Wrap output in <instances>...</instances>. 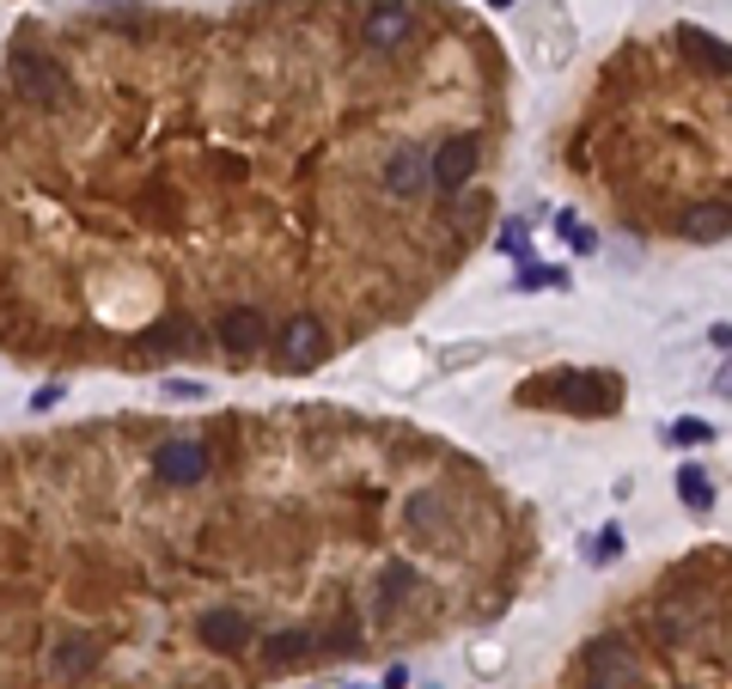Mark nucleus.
I'll list each match as a JSON object with an SVG mask.
<instances>
[{
	"instance_id": "nucleus-1",
	"label": "nucleus",
	"mask_w": 732,
	"mask_h": 689,
	"mask_svg": "<svg viewBox=\"0 0 732 689\" xmlns=\"http://www.w3.org/2000/svg\"><path fill=\"white\" fill-rule=\"evenodd\" d=\"M519 397L525 403H561V409H574V415H617L623 391H617V379H605V372H549V379H531Z\"/></svg>"
},
{
	"instance_id": "nucleus-2",
	"label": "nucleus",
	"mask_w": 732,
	"mask_h": 689,
	"mask_svg": "<svg viewBox=\"0 0 732 689\" xmlns=\"http://www.w3.org/2000/svg\"><path fill=\"white\" fill-rule=\"evenodd\" d=\"M13 86L32 98L37 110H62L67 98H74V79H67V67L49 62V56H37V49H18V56H13Z\"/></svg>"
},
{
	"instance_id": "nucleus-3",
	"label": "nucleus",
	"mask_w": 732,
	"mask_h": 689,
	"mask_svg": "<svg viewBox=\"0 0 732 689\" xmlns=\"http://www.w3.org/2000/svg\"><path fill=\"white\" fill-rule=\"evenodd\" d=\"M580 665H586V684L593 689H629L641 677V659L623 635H598V641L580 653Z\"/></svg>"
},
{
	"instance_id": "nucleus-4",
	"label": "nucleus",
	"mask_w": 732,
	"mask_h": 689,
	"mask_svg": "<svg viewBox=\"0 0 732 689\" xmlns=\"http://www.w3.org/2000/svg\"><path fill=\"white\" fill-rule=\"evenodd\" d=\"M476 165H483V140H476V135H452V140H439L434 153H427V184L446 189V196H458V189L476 177Z\"/></svg>"
},
{
	"instance_id": "nucleus-5",
	"label": "nucleus",
	"mask_w": 732,
	"mask_h": 689,
	"mask_svg": "<svg viewBox=\"0 0 732 689\" xmlns=\"http://www.w3.org/2000/svg\"><path fill=\"white\" fill-rule=\"evenodd\" d=\"M153 476L159 482H172V489H196L208 476V445L202 440H165L153 452Z\"/></svg>"
},
{
	"instance_id": "nucleus-6",
	"label": "nucleus",
	"mask_w": 732,
	"mask_h": 689,
	"mask_svg": "<svg viewBox=\"0 0 732 689\" xmlns=\"http://www.w3.org/2000/svg\"><path fill=\"white\" fill-rule=\"evenodd\" d=\"M360 37H367V49H397L404 37H415V7L409 0H379Z\"/></svg>"
},
{
	"instance_id": "nucleus-7",
	"label": "nucleus",
	"mask_w": 732,
	"mask_h": 689,
	"mask_svg": "<svg viewBox=\"0 0 732 689\" xmlns=\"http://www.w3.org/2000/svg\"><path fill=\"white\" fill-rule=\"evenodd\" d=\"M324 342H330L324 323H318L312 311H299V318L281 330V360H287L294 372H306V367H318V360H324Z\"/></svg>"
},
{
	"instance_id": "nucleus-8",
	"label": "nucleus",
	"mask_w": 732,
	"mask_h": 689,
	"mask_svg": "<svg viewBox=\"0 0 732 689\" xmlns=\"http://www.w3.org/2000/svg\"><path fill=\"white\" fill-rule=\"evenodd\" d=\"M678 232H684L690 245H727V232H732V208H727V201H696V208H684Z\"/></svg>"
},
{
	"instance_id": "nucleus-9",
	"label": "nucleus",
	"mask_w": 732,
	"mask_h": 689,
	"mask_svg": "<svg viewBox=\"0 0 732 689\" xmlns=\"http://www.w3.org/2000/svg\"><path fill=\"white\" fill-rule=\"evenodd\" d=\"M385 189L397 201L421 196V189H427V147H397V153H390V165H385Z\"/></svg>"
},
{
	"instance_id": "nucleus-10",
	"label": "nucleus",
	"mask_w": 732,
	"mask_h": 689,
	"mask_svg": "<svg viewBox=\"0 0 732 689\" xmlns=\"http://www.w3.org/2000/svg\"><path fill=\"white\" fill-rule=\"evenodd\" d=\"M220 342L233 354H250V348H263L269 342V323H263V311H250V306H233L226 318H220Z\"/></svg>"
},
{
	"instance_id": "nucleus-11",
	"label": "nucleus",
	"mask_w": 732,
	"mask_h": 689,
	"mask_svg": "<svg viewBox=\"0 0 732 689\" xmlns=\"http://www.w3.org/2000/svg\"><path fill=\"white\" fill-rule=\"evenodd\" d=\"M250 635H257V628H250L238 611H208L202 616V641L214 647V653H245Z\"/></svg>"
},
{
	"instance_id": "nucleus-12",
	"label": "nucleus",
	"mask_w": 732,
	"mask_h": 689,
	"mask_svg": "<svg viewBox=\"0 0 732 689\" xmlns=\"http://www.w3.org/2000/svg\"><path fill=\"white\" fill-rule=\"evenodd\" d=\"M312 653H318L312 628H281V635H269V641H263L269 665H299V659H312Z\"/></svg>"
},
{
	"instance_id": "nucleus-13",
	"label": "nucleus",
	"mask_w": 732,
	"mask_h": 689,
	"mask_svg": "<svg viewBox=\"0 0 732 689\" xmlns=\"http://www.w3.org/2000/svg\"><path fill=\"white\" fill-rule=\"evenodd\" d=\"M140 348H153V354H184V348H196V323H189V318H165V323H153V330L140 336Z\"/></svg>"
},
{
	"instance_id": "nucleus-14",
	"label": "nucleus",
	"mask_w": 732,
	"mask_h": 689,
	"mask_svg": "<svg viewBox=\"0 0 732 689\" xmlns=\"http://www.w3.org/2000/svg\"><path fill=\"white\" fill-rule=\"evenodd\" d=\"M49 665H55V677H86L98 665V641H86V635H67L62 647H55V659H49Z\"/></svg>"
},
{
	"instance_id": "nucleus-15",
	"label": "nucleus",
	"mask_w": 732,
	"mask_h": 689,
	"mask_svg": "<svg viewBox=\"0 0 732 689\" xmlns=\"http://www.w3.org/2000/svg\"><path fill=\"white\" fill-rule=\"evenodd\" d=\"M678 501H684L690 513H708V506H715V482H708L702 464H684V470H678Z\"/></svg>"
},
{
	"instance_id": "nucleus-16",
	"label": "nucleus",
	"mask_w": 732,
	"mask_h": 689,
	"mask_svg": "<svg viewBox=\"0 0 732 689\" xmlns=\"http://www.w3.org/2000/svg\"><path fill=\"white\" fill-rule=\"evenodd\" d=\"M415 586H421L415 567H409V562H390V567H385V592H379V616H390L409 592H415Z\"/></svg>"
},
{
	"instance_id": "nucleus-17",
	"label": "nucleus",
	"mask_w": 732,
	"mask_h": 689,
	"mask_svg": "<svg viewBox=\"0 0 732 689\" xmlns=\"http://www.w3.org/2000/svg\"><path fill=\"white\" fill-rule=\"evenodd\" d=\"M678 44L690 49V56H696L702 67H715V74H727V44H720V37H708V32H696V25H684V32H678Z\"/></svg>"
},
{
	"instance_id": "nucleus-18",
	"label": "nucleus",
	"mask_w": 732,
	"mask_h": 689,
	"mask_svg": "<svg viewBox=\"0 0 732 689\" xmlns=\"http://www.w3.org/2000/svg\"><path fill=\"white\" fill-rule=\"evenodd\" d=\"M708 440H720V433L708 428L702 415H678V421L666 428V445H678V452H696V445H708Z\"/></svg>"
},
{
	"instance_id": "nucleus-19",
	"label": "nucleus",
	"mask_w": 732,
	"mask_h": 689,
	"mask_svg": "<svg viewBox=\"0 0 732 689\" xmlns=\"http://www.w3.org/2000/svg\"><path fill=\"white\" fill-rule=\"evenodd\" d=\"M537 287H561V293H568V269H549V262H519V293H537Z\"/></svg>"
},
{
	"instance_id": "nucleus-20",
	"label": "nucleus",
	"mask_w": 732,
	"mask_h": 689,
	"mask_svg": "<svg viewBox=\"0 0 732 689\" xmlns=\"http://www.w3.org/2000/svg\"><path fill=\"white\" fill-rule=\"evenodd\" d=\"M495 250H500V257H513V262H531V232H525V220H507V226L495 232Z\"/></svg>"
},
{
	"instance_id": "nucleus-21",
	"label": "nucleus",
	"mask_w": 732,
	"mask_h": 689,
	"mask_svg": "<svg viewBox=\"0 0 732 689\" xmlns=\"http://www.w3.org/2000/svg\"><path fill=\"white\" fill-rule=\"evenodd\" d=\"M556 232H561V238H568V245L580 250V257H593V250H598V232L586 226L580 214H556Z\"/></svg>"
},
{
	"instance_id": "nucleus-22",
	"label": "nucleus",
	"mask_w": 732,
	"mask_h": 689,
	"mask_svg": "<svg viewBox=\"0 0 732 689\" xmlns=\"http://www.w3.org/2000/svg\"><path fill=\"white\" fill-rule=\"evenodd\" d=\"M623 550H629V543H623V525H605V531L593 537V550H586V555H593L598 567H610L617 555H623Z\"/></svg>"
},
{
	"instance_id": "nucleus-23",
	"label": "nucleus",
	"mask_w": 732,
	"mask_h": 689,
	"mask_svg": "<svg viewBox=\"0 0 732 689\" xmlns=\"http://www.w3.org/2000/svg\"><path fill=\"white\" fill-rule=\"evenodd\" d=\"M165 397H184V403H202L208 384L202 379H165Z\"/></svg>"
},
{
	"instance_id": "nucleus-24",
	"label": "nucleus",
	"mask_w": 732,
	"mask_h": 689,
	"mask_svg": "<svg viewBox=\"0 0 732 689\" xmlns=\"http://www.w3.org/2000/svg\"><path fill=\"white\" fill-rule=\"evenodd\" d=\"M62 391H67L62 379H49L44 391H37V397H32V409H55V403H62Z\"/></svg>"
},
{
	"instance_id": "nucleus-25",
	"label": "nucleus",
	"mask_w": 732,
	"mask_h": 689,
	"mask_svg": "<svg viewBox=\"0 0 732 689\" xmlns=\"http://www.w3.org/2000/svg\"><path fill=\"white\" fill-rule=\"evenodd\" d=\"M379 689H409V665H390L385 684H379Z\"/></svg>"
},
{
	"instance_id": "nucleus-26",
	"label": "nucleus",
	"mask_w": 732,
	"mask_h": 689,
	"mask_svg": "<svg viewBox=\"0 0 732 689\" xmlns=\"http://www.w3.org/2000/svg\"><path fill=\"white\" fill-rule=\"evenodd\" d=\"M488 7H513V0H488Z\"/></svg>"
}]
</instances>
